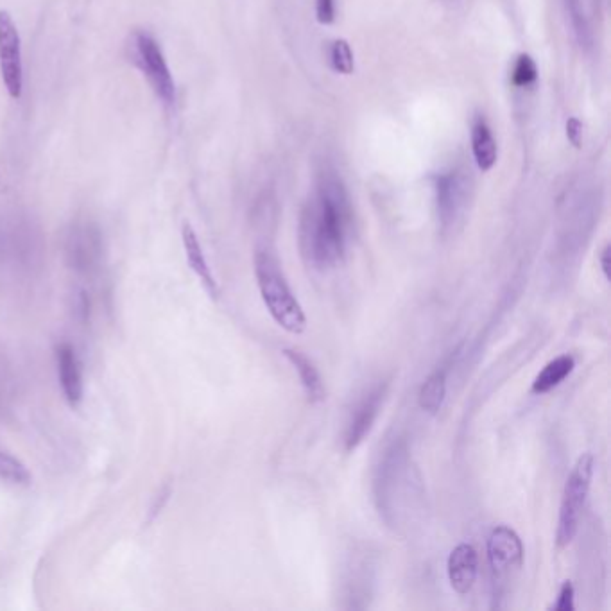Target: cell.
<instances>
[{
  "instance_id": "1",
  "label": "cell",
  "mask_w": 611,
  "mask_h": 611,
  "mask_svg": "<svg viewBox=\"0 0 611 611\" xmlns=\"http://www.w3.org/2000/svg\"><path fill=\"white\" fill-rule=\"evenodd\" d=\"M352 217L345 183L336 171L323 169L319 173L318 196L303 207L300 219V248L310 267L325 271L343 260Z\"/></svg>"
},
{
  "instance_id": "2",
  "label": "cell",
  "mask_w": 611,
  "mask_h": 611,
  "mask_svg": "<svg viewBox=\"0 0 611 611\" xmlns=\"http://www.w3.org/2000/svg\"><path fill=\"white\" fill-rule=\"evenodd\" d=\"M255 275L260 296L271 318L289 334H302L307 328V318L302 305L296 300L293 289L287 284L284 271L275 253L259 250L255 255Z\"/></svg>"
},
{
  "instance_id": "3",
  "label": "cell",
  "mask_w": 611,
  "mask_h": 611,
  "mask_svg": "<svg viewBox=\"0 0 611 611\" xmlns=\"http://www.w3.org/2000/svg\"><path fill=\"white\" fill-rule=\"evenodd\" d=\"M594 477V456L585 452L577 457L576 465L568 475L561 499L560 518H558V531L556 543L560 549L568 547L576 538L585 509L586 497L592 486Z\"/></svg>"
},
{
  "instance_id": "4",
  "label": "cell",
  "mask_w": 611,
  "mask_h": 611,
  "mask_svg": "<svg viewBox=\"0 0 611 611\" xmlns=\"http://www.w3.org/2000/svg\"><path fill=\"white\" fill-rule=\"evenodd\" d=\"M488 563H490L493 597H502L511 581H515L524 565L522 540L508 525H497L488 536Z\"/></svg>"
},
{
  "instance_id": "5",
  "label": "cell",
  "mask_w": 611,
  "mask_h": 611,
  "mask_svg": "<svg viewBox=\"0 0 611 611\" xmlns=\"http://www.w3.org/2000/svg\"><path fill=\"white\" fill-rule=\"evenodd\" d=\"M128 49H130L131 61L146 76L158 99L167 106H173L176 101L174 79L165 61L164 52L160 49V45L156 44L155 38L137 31L131 35Z\"/></svg>"
},
{
  "instance_id": "6",
  "label": "cell",
  "mask_w": 611,
  "mask_h": 611,
  "mask_svg": "<svg viewBox=\"0 0 611 611\" xmlns=\"http://www.w3.org/2000/svg\"><path fill=\"white\" fill-rule=\"evenodd\" d=\"M0 74L9 97L18 101L24 88L22 44L17 26L6 9H0Z\"/></svg>"
},
{
  "instance_id": "7",
  "label": "cell",
  "mask_w": 611,
  "mask_h": 611,
  "mask_svg": "<svg viewBox=\"0 0 611 611\" xmlns=\"http://www.w3.org/2000/svg\"><path fill=\"white\" fill-rule=\"evenodd\" d=\"M470 199V183L465 173L448 171L436 178V207L443 232H450L463 216Z\"/></svg>"
},
{
  "instance_id": "8",
  "label": "cell",
  "mask_w": 611,
  "mask_h": 611,
  "mask_svg": "<svg viewBox=\"0 0 611 611\" xmlns=\"http://www.w3.org/2000/svg\"><path fill=\"white\" fill-rule=\"evenodd\" d=\"M386 393H388V384H379L362 398L361 404L353 411L352 420L348 422L345 434V447L348 452L359 447L370 434L373 423L379 418L380 407L384 404Z\"/></svg>"
},
{
  "instance_id": "9",
  "label": "cell",
  "mask_w": 611,
  "mask_h": 611,
  "mask_svg": "<svg viewBox=\"0 0 611 611\" xmlns=\"http://www.w3.org/2000/svg\"><path fill=\"white\" fill-rule=\"evenodd\" d=\"M447 572L448 581L457 594L466 595L472 592L479 572V556L470 543H461L450 552Z\"/></svg>"
},
{
  "instance_id": "10",
  "label": "cell",
  "mask_w": 611,
  "mask_h": 611,
  "mask_svg": "<svg viewBox=\"0 0 611 611\" xmlns=\"http://www.w3.org/2000/svg\"><path fill=\"white\" fill-rule=\"evenodd\" d=\"M56 362H58V377L63 395L72 407H78L83 400L85 386H83V371L81 361L74 346L61 343L56 346Z\"/></svg>"
},
{
  "instance_id": "11",
  "label": "cell",
  "mask_w": 611,
  "mask_h": 611,
  "mask_svg": "<svg viewBox=\"0 0 611 611\" xmlns=\"http://www.w3.org/2000/svg\"><path fill=\"white\" fill-rule=\"evenodd\" d=\"M181 239H183V248H185V255H187L190 269L198 275L201 284L207 289V293L210 294V298L217 300L219 298V285H217L216 276H214L212 269L208 266L207 257H205L203 248L199 244L198 235L192 230V226L189 223L183 224Z\"/></svg>"
},
{
  "instance_id": "12",
  "label": "cell",
  "mask_w": 611,
  "mask_h": 611,
  "mask_svg": "<svg viewBox=\"0 0 611 611\" xmlns=\"http://www.w3.org/2000/svg\"><path fill=\"white\" fill-rule=\"evenodd\" d=\"M284 357L293 364L294 370L300 377L303 389H305V395L310 402H314V404L323 402L327 391H325V384H323V379L319 375L318 368L314 366V362L310 361L305 353L294 350V348H285Z\"/></svg>"
},
{
  "instance_id": "13",
  "label": "cell",
  "mask_w": 611,
  "mask_h": 611,
  "mask_svg": "<svg viewBox=\"0 0 611 611\" xmlns=\"http://www.w3.org/2000/svg\"><path fill=\"white\" fill-rule=\"evenodd\" d=\"M576 368V361L572 355H560L551 362L545 364L536 379H534L531 391L534 395H545L554 388H558L563 380L567 379L568 375Z\"/></svg>"
},
{
  "instance_id": "14",
  "label": "cell",
  "mask_w": 611,
  "mask_h": 611,
  "mask_svg": "<svg viewBox=\"0 0 611 611\" xmlns=\"http://www.w3.org/2000/svg\"><path fill=\"white\" fill-rule=\"evenodd\" d=\"M447 396V370L438 368L423 380L418 393V404L425 413L438 414Z\"/></svg>"
},
{
  "instance_id": "15",
  "label": "cell",
  "mask_w": 611,
  "mask_h": 611,
  "mask_svg": "<svg viewBox=\"0 0 611 611\" xmlns=\"http://www.w3.org/2000/svg\"><path fill=\"white\" fill-rule=\"evenodd\" d=\"M472 151L475 164L481 171H490L491 167L497 164V142L484 121L475 122L472 130Z\"/></svg>"
},
{
  "instance_id": "16",
  "label": "cell",
  "mask_w": 611,
  "mask_h": 611,
  "mask_svg": "<svg viewBox=\"0 0 611 611\" xmlns=\"http://www.w3.org/2000/svg\"><path fill=\"white\" fill-rule=\"evenodd\" d=\"M595 0H567L572 26L581 45L594 42Z\"/></svg>"
},
{
  "instance_id": "17",
  "label": "cell",
  "mask_w": 611,
  "mask_h": 611,
  "mask_svg": "<svg viewBox=\"0 0 611 611\" xmlns=\"http://www.w3.org/2000/svg\"><path fill=\"white\" fill-rule=\"evenodd\" d=\"M0 481L17 484V486H29L33 477L29 474L26 465L20 463L17 457L0 452Z\"/></svg>"
},
{
  "instance_id": "18",
  "label": "cell",
  "mask_w": 611,
  "mask_h": 611,
  "mask_svg": "<svg viewBox=\"0 0 611 611\" xmlns=\"http://www.w3.org/2000/svg\"><path fill=\"white\" fill-rule=\"evenodd\" d=\"M330 60H332V67L339 74H352L353 69H355L352 47L346 40L334 42L332 49H330Z\"/></svg>"
},
{
  "instance_id": "19",
  "label": "cell",
  "mask_w": 611,
  "mask_h": 611,
  "mask_svg": "<svg viewBox=\"0 0 611 611\" xmlns=\"http://www.w3.org/2000/svg\"><path fill=\"white\" fill-rule=\"evenodd\" d=\"M536 78H538L536 63L531 56L522 54L515 63V69H513V85L515 87H529V85H533Z\"/></svg>"
},
{
  "instance_id": "20",
  "label": "cell",
  "mask_w": 611,
  "mask_h": 611,
  "mask_svg": "<svg viewBox=\"0 0 611 611\" xmlns=\"http://www.w3.org/2000/svg\"><path fill=\"white\" fill-rule=\"evenodd\" d=\"M552 610L556 611H572L574 610V586L570 581H565L560 588L558 601L552 604Z\"/></svg>"
},
{
  "instance_id": "21",
  "label": "cell",
  "mask_w": 611,
  "mask_h": 611,
  "mask_svg": "<svg viewBox=\"0 0 611 611\" xmlns=\"http://www.w3.org/2000/svg\"><path fill=\"white\" fill-rule=\"evenodd\" d=\"M316 15L321 24H332L336 18V2L334 0H316Z\"/></svg>"
},
{
  "instance_id": "22",
  "label": "cell",
  "mask_w": 611,
  "mask_h": 611,
  "mask_svg": "<svg viewBox=\"0 0 611 611\" xmlns=\"http://www.w3.org/2000/svg\"><path fill=\"white\" fill-rule=\"evenodd\" d=\"M169 497H171V488H169V486H165L164 490L160 491V493L156 495L155 504H153V508H151V515H149V522H151V520H155V518L158 517V513H162L165 502L169 500Z\"/></svg>"
},
{
  "instance_id": "23",
  "label": "cell",
  "mask_w": 611,
  "mask_h": 611,
  "mask_svg": "<svg viewBox=\"0 0 611 611\" xmlns=\"http://www.w3.org/2000/svg\"><path fill=\"white\" fill-rule=\"evenodd\" d=\"M583 126L577 119H570L567 122V137L574 146H581V137H583Z\"/></svg>"
},
{
  "instance_id": "24",
  "label": "cell",
  "mask_w": 611,
  "mask_h": 611,
  "mask_svg": "<svg viewBox=\"0 0 611 611\" xmlns=\"http://www.w3.org/2000/svg\"><path fill=\"white\" fill-rule=\"evenodd\" d=\"M599 262H601V271H603L604 278L610 280V244L604 246Z\"/></svg>"
}]
</instances>
